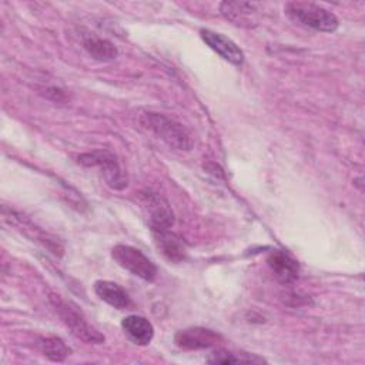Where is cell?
I'll use <instances>...</instances> for the list:
<instances>
[{"label": "cell", "mask_w": 365, "mask_h": 365, "mask_svg": "<svg viewBox=\"0 0 365 365\" xmlns=\"http://www.w3.org/2000/svg\"><path fill=\"white\" fill-rule=\"evenodd\" d=\"M267 264L271 268L274 277L281 284L289 285L298 279L299 265L292 257H289L284 251H279V250L272 251L267 258Z\"/></svg>", "instance_id": "obj_10"}, {"label": "cell", "mask_w": 365, "mask_h": 365, "mask_svg": "<svg viewBox=\"0 0 365 365\" xmlns=\"http://www.w3.org/2000/svg\"><path fill=\"white\" fill-rule=\"evenodd\" d=\"M222 341L221 335L208 328H187L175 334L174 342L182 349H202L218 345Z\"/></svg>", "instance_id": "obj_8"}, {"label": "cell", "mask_w": 365, "mask_h": 365, "mask_svg": "<svg viewBox=\"0 0 365 365\" xmlns=\"http://www.w3.org/2000/svg\"><path fill=\"white\" fill-rule=\"evenodd\" d=\"M111 257L120 267L144 281L151 282L157 277V267L154 262L135 247L117 244L111 250Z\"/></svg>", "instance_id": "obj_5"}, {"label": "cell", "mask_w": 365, "mask_h": 365, "mask_svg": "<svg viewBox=\"0 0 365 365\" xmlns=\"http://www.w3.org/2000/svg\"><path fill=\"white\" fill-rule=\"evenodd\" d=\"M77 161L86 167H98L106 184L113 190H124L128 184L125 173L123 171L115 155L110 151L96 150L91 153H84L77 157Z\"/></svg>", "instance_id": "obj_4"}, {"label": "cell", "mask_w": 365, "mask_h": 365, "mask_svg": "<svg viewBox=\"0 0 365 365\" xmlns=\"http://www.w3.org/2000/svg\"><path fill=\"white\" fill-rule=\"evenodd\" d=\"M94 291L100 299L117 309H125L130 307L131 299L124 288L118 284L107 279H98L94 282Z\"/></svg>", "instance_id": "obj_12"}, {"label": "cell", "mask_w": 365, "mask_h": 365, "mask_svg": "<svg viewBox=\"0 0 365 365\" xmlns=\"http://www.w3.org/2000/svg\"><path fill=\"white\" fill-rule=\"evenodd\" d=\"M50 301H51L56 312L61 318V321L67 325V328L71 331V334L74 336H77L78 339H81L87 344L104 342V335L100 334L97 329H94L87 322V319L84 318L81 311H78L74 304H71L70 301H66L60 295H54V294H51Z\"/></svg>", "instance_id": "obj_3"}, {"label": "cell", "mask_w": 365, "mask_h": 365, "mask_svg": "<svg viewBox=\"0 0 365 365\" xmlns=\"http://www.w3.org/2000/svg\"><path fill=\"white\" fill-rule=\"evenodd\" d=\"M154 237V242L158 251L163 254L165 259L170 262H181L187 255V248L182 241L175 232L168 230H157L151 231Z\"/></svg>", "instance_id": "obj_9"}, {"label": "cell", "mask_w": 365, "mask_h": 365, "mask_svg": "<svg viewBox=\"0 0 365 365\" xmlns=\"http://www.w3.org/2000/svg\"><path fill=\"white\" fill-rule=\"evenodd\" d=\"M121 328L125 335L137 345H148L154 336L153 324L140 315H128L123 318Z\"/></svg>", "instance_id": "obj_11"}, {"label": "cell", "mask_w": 365, "mask_h": 365, "mask_svg": "<svg viewBox=\"0 0 365 365\" xmlns=\"http://www.w3.org/2000/svg\"><path fill=\"white\" fill-rule=\"evenodd\" d=\"M285 14L295 23L317 31L332 33L338 29V17L322 6L305 1H291L284 7Z\"/></svg>", "instance_id": "obj_2"}, {"label": "cell", "mask_w": 365, "mask_h": 365, "mask_svg": "<svg viewBox=\"0 0 365 365\" xmlns=\"http://www.w3.org/2000/svg\"><path fill=\"white\" fill-rule=\"evenodd\" d=\"M38 346H40L41 352L50 361H54V362H63L71 354V349L58 336L40 338L38 339Z\"/></svg>", "instance_id": "obj_15"}, {"label": "cell", "mask_w": 365, "mask_h": 365, "mask_svg": "<svg viewBox=\"0 0 365 365\" xmlns=\"http://www.w3.org/2000/svg\"><path fill=\"white\" fill-rule=\"evenodd\" d=\"M208 362L211 364H240V362H245V364H254V362H264L262 358L257 356V355H250V354H237V352H230V351H224V349H217L214 351L208 359Z\"/></svg>", "instance_id": "obj_16"}, {"label": "cell", "mask_w": 365, "mask_h": 365, "mask_svg": "<svg viewBox=\"0 0 365 365\" xmlns=\"http://www.w3.org/2000/svg\"><path fill=\"white\" fill-rule=\"evenodd\" d=\"M200 36H201L202 41L211 50H214L217 54H220L228 63H231L234 66H241L244 63V57H245L244 51L230 37H227L221 33L208 30V29H202L200 31Z\"/></svg>", "instance_id": "obj_7"}, {"label": "cell", "mask_w": 365, "mask_h": 365, "mask_svg": "<svg viewBox=\"0 0 365 365\" xmlns=\"http://www.w3.org/2000/svg\"><path fill=\"white\" fill-rule=\"evenodd\" d=\"M83 47L94 60L111 61L117 57V47L107 38L98 36H88L83 40Z\"/></svg>", "instance_id": "obj_13"}, {"label": "cell", "mask_w": 365, "mask_h": 365, "mask_svg": "<svg viewBox=\"0 0 365 365\" xmlns=\"http://www.w3.org/2000/svg\"><path fill=\"white\" fill-rule=\"evenodd\" d=\"M41 94H43L44 97H47V98H50V100H53V101H58V103L67 100L66 93H64L63 90H60V88H56V87H47V88H44V90H41Z\"/></svg>", "instance_id": "obj_17"}, {"label": "cell", "mask_w": 365, "mask_h": 365, "mask_svg": "<svg viewBox=\"0 0 365 365\" xmlns=\"http://www.w3.org/2000/svg\"><path fill=\"white\" fill-rule=\"evenodd\" d=\"M138 198L151 231L168 230L174 225V212L170 202L163 195L151 190H144L140 191Z\"/></svg>", "instance_id": "obj_6"}, {"label": "cell", "mask_w": 365, "mask_h": 365, "mask_svg": "<svg viewBox=\"0 0 365 365\" xmlns=\"http://www.w3.org/2000/svg\"><path fill=\"white\" fill-rule=\"evenodd\" d=\"M140 124L174 150L188 151L192 147V138L188 130L163 113L144 111L140 115Z\"/></svg>", "instance_id": "obj_1"}, {"label": "cell", "mask_w": 365, "mask_h": 365, "mask_svg": "<svg viewBox=\"0 0 365 365\" xmlns=\"http://www.w3.org/2000/svg\"><path fill=\"white\" fill-rule=\"evenodd\" d=\"M220 11L225 19L231 20L232 23L244 24L251 21L250 17L251 14H254V11H257V9L255 4L245 1H222L220 4Z\"/></svg>", "instance_id": "obj_14"}]
</instances>
